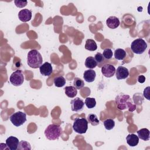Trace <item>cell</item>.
I'll return each instance as SVG.
<instances>
[{
  "label": "cell",
  "mask_w": 150,
  "mask_h": 150,
  "mask_svg": "<svg viewBox=\"0 0 150 150\" xmlns=\"http://www.w3.org/2000/svg\"><path fill=\"white\" fill-rule=\"evenodd\" d=\"M115 103L120 110L128 108L129 111L132 112L136 109V104H134L130 96L124 93H120L115 98Z\"/></svg>",
  "instance_id": "cell-1"
},
{
  "label": "cell",
  "mask_w": 150,
  "mask_h": 150,
  "mask_svg": "<svg viewBox=\"0 0 150 150\" xmlns=\"http://www.w3.org/2000/svg\"><path fill=\"white\" fill-rule=\"evenodd\" d=\"M43 58L39 51L36 49L30 50L28 53L27 63L33 69L39 68L42 64Z\"/></svg>",
  "instance_id": "cell-2"
},
{
  "label": "cell",
  "mask_w": 150,
  "mask_h": 150,
  "mask_svg": "<svg viewBox=\"0 0 150 150\" xmlns=\"http://www.w3.org/2000/svg\"><path fill=\"white\" fill-rule=\"evenodd\" d=\"M62 134V128L59 125L50 124L45 130V135L49 140L58 139Z\"/></svg>",
  "instance_id": "cell-3"
},
{
  "label": "cell",
  "mask_w": 150,
  "mask_h": 150,
  "mask_svg": "<svg viewBox=\"0 0 150 150\" xmlns=\"http://www.w3.org/2000/svg\"><path fill=\"white\" fill-rule=\"evenodd\" d=\"M73 130L80 134H84L88 129V121L84 118H75L73 124Z\"/></svg>",
  "instance_id": "cell-4"
},
{
  "label": "cell",
  "mask_w": 150,
  "mask_h": 150,
  "mask_svg": "<svg viewBox=\"0 0 150 150\" xmlns=\"http://www.w3.org/2000/svg\"><path fill=\"white\" fill-rule=\"evenodd\" d=\"M147 48V43L142 38H138L134 40L131 44V49L133 53L141 54H142Z\"/></svg>",
  "instance_id": "cell-5"
},
{
  "label": "cell",
  "mask_w": 150,
  "mask_h": 150,
  "mask_svg": "<svg viewBox=\"0 0 150 150\" xmlns=\"http://www.w3.org/2000/svg\"><path fill=\"white\" fill-rule=\"evenodd\" d=\"M9 120L15 126L19 127L26 121V114L22 111H17L10 116Z\"/></svg>",
  "instance_id": "cell-6"
},
{
  "label": "cell",
  "mask_w": 150,
  "mask_h": 150,
  "mask_svg": "<svg viewBox=\"0 0 150 150\" xmlns=\"http://www.w3.org/2000/svg\"><path fill=\"white\" fill-rule=\"evenodd\" d=\"M11 83L14 86H20L24 81V76L21 70H16L13 71L9 77Z\"/></svg>",
  "instance_id": "cell-7"
},
{
  "label": "cell",
  "mask_w": 150,
  "mask_h": 150,
  "mask_svg": "<svg viewBox=\"0 0 150 150\" xmlns=\"http://www.w3.org/2000/svg\"><path fill=\"white\" fill-rule=\"evenodd\" d=\"M71 105V110L74 112H79L83 110L84 105L83 100L79 97H76L72 100L70 102Z\"/></svg>",
  "instance_id": "cell-8"
},
{
  "label": "cell",
  "mask_w": 150,
  "mask_h": 150,
  "mask_svg": "<svg viewBox=\"0 0 150 150\" xmlns=\"http://www.w3.org/2000/svg\"><path fill=\"white\" fill-rule=\"evenodd\" d=\"M115 67L110 64H106L101 67V73L106 77H112L115 73Z\"/></svg>",
  "instance_id": "cell-9"
},
{
  "label": "cell",
  "mask_w": 150,
  "mask_h": 150,
  "mask_svg": "<svg viewBox=\"0 0 150 150\" xmlns=\"http://www.w3.org/2000/svg\"><path fill=\"white\" fill-rule=\"evenodd\" d=\"M18 18L23 22L29 21L32 18V11L28 9H22L18 13Z\"/></svg>",
  "instance_id": "cell-10"
},
{
  "label": "cell",
  "mask_w": 150,
  "mask_h": 150,
  "mask_svg": "<svg viewBox=\"0 0 150 150\" xmlns=\"http://www.w3.org/2000/svg\"><path fill=\"white\" fill-rule=\"evenodd\" d=\"M39 71L42 75L44 76H49L53 72L52 64L49 62H45L39 67Z\"/></svg>",
  "instance_id": "cell-11"
},
{
  "label": "cell",
  "mask_w": 150,
  "mask_h": 150,
  "mask_svg": "<svg viewBox=\"0 0 150 150\" xmlns=\"http://www.w3.org/2000/svg\"><path fill=\"white\" fill-rule=\"evenodd\" d=\"M116 73V78L118 80H122L127 78L129 76L128 70L122 66H120L117 67V69L115 70Z\"/></svg>",
  "instance_id": "cell-12"
},
{
  "label": "cell",
  "mask_w": 150,
  "mask_h": 150,
  "mask_svg": "<svg viewBox=\"0 0 150 150\" xmlns=\"http://www.w3.org/2000/svg\"><path fill=\"white\" fill-rule=\"evenodd\" d=\"M19 143V139L16 137L13 136H11L6 139V145L11 150H16Z\"/></svg>",
  "instance_id": "cell-13"
},
{
  "label": "cell",
  "mask_w": 150,
  "mask_h": 150,
  "mask_svg": "<svg viewBox=\"0 0 150 150\" xmlns=\"http://www.w3.org/2000/svg\"><path fill=\"white\" fill-rule=\"evenodd\" d=\"M120 20L119 19L114 16H111L108 18L106 20L107 26L112 29H114L117 28L120 25Z\"/></svg>",
  "instance_id": "cell-14"
},
{
  "label": "cell",
  "mask_w": 150,
  "mask_h": 150,
  "mask_svg": "<svg viewBox=\"0 0 150 150\" xmlns=\"http://www.w3.org/2000/svg\"><path fill=\"white\" fill-rule=\"evenodd\" d=\"M96 76V71L92 69H88L84 71L83 78L86 82L91 83L94 81Z\"/></svg>",
  "instance_id": "cell-15"
},
{
  "label": "cell",
  "mask_w": 150,
  "mask_h": 150,
  "mask_svg": "<svg viewBox=\"0 0 150 150\" xmlns=\"http://www.w3.org/2000/svg\"><path fill=\"white\" fill-rule=\"evenodd\" d=\"M126 141L127 144L130 146H135L139 142V138L134 134H128L126 137Z\"/></svg>",
  "instance_id": "cell-16"
},
{
  "label": "cell",
  "mask_w": 150,
  "mask_h": 150,
  "mask_svg": "<svg viewBox=\"0 0 150 150\" xmlns=\"http://www.w3.org/2000/svg\"><path fill=\"white\" fill-rule=\"evenodd\" d=\"M139 139L144 141H148L149 139V131L147 128H142L137 131Z\"/></svg>",
  "instance_id": "cell-17"
},
{
  "label": "cell",
  "mask_w": 150,
  "mask_h": 150,
  "mask_svg": "<svg viewBox=\"0 0 150 150\" xmlns=\"http://www.w3.org/2000/svg\"><path fill=\"white\" fill-rule=\"evenodd\" d=\"M64 92L66 95L69 98H74L77 95V88L74 86H66L64 88Z\"/></svg>",
  "instance_id": "cell-18"
},
{
  "label": "cell",
  "mask_w": 150,
  "mask_h": 150,
  "mask_svg": "<svg viewBox=\"0 0 150 150\" xmlns=\"http://www.w3.org/2000/svg\"><path fill=\"white\" fill-rule=\"evenodd\" d=\"M85 49L89 51H95L97 49V45L95 40L91 39H87L85 44Z\"/></svg>",
  "instance_id": "cell-19"
},
{
  "label": "cell",
  "mask_w": 150,
  "mask_h": 150,
  "mask_svg": "<svg viewBox=\"0 0 150 150\" xmlns=\"http://www.w3.org/2000/svg\"><path fill=\"white\" fill-rule=\"evenodd\" d=\"M97 63L94 57L89 56L86 58L85 61V66L87 68H88L90 69H93L95 68L97 66Z\"/></svg>",
  "instance_id": "cell-20"
},
{
  "label": "cell",
  "mask_w": 150,
  "mask_h": 150,
  "mask_svg": "<svg viewBox=\"0 0 150 150\" xmlns=\"http://www.w3.org/2000/svg\"><path fill=\"white\" fill-rule=\"evenodd\" d=\"M126 56V52L122 49H117L114 51V57L115 59L118 60H122Z\"/></svg>",
  "instance_id": "cell-21"
},
{
  "label": "cell",
  "mask_w": 150,
  "mask_h": 150,
  "mask_svg": "<svg viewBox=\"0 0 150 150\" xmlns=\"http://www.w3.org/2000/svg\"><path fill=\"white\" fill-rule=\"evenodd\" d=\"M88 123L91 124L93 126H96L99 124L100 121L97 118V116L94 114H89L87 116Z\"/></svg>",
  "instance_id": "cell-22"
},
{
  "label": "cell",
  "mask_w": 150,
  "mask_h": 150,
  "mask_svg": "<svg viewBox=\"0 0 150 150\" xmlns=\"http://www.w3.org/2000/svg\"><path fill=\"white\" fill-rule=\"evenodd\" d=\"M53 82L56 87H62L65 85L66 80L63 76H59L54 79Z\"/></svg>",
  "instance_id": "cell-23"
},
{
  "label": "cell",
  "mask_w": 150,
  "mask_h": 150,
  "mask_svg": "<svg viewBox=\"0 0 150 150\" xmlns=\"http://www.w3.org/2000/svg\"><path fill=\"white\" fill-rule=\"evenodd\" d=\"M84 104L88 108H93L96 105V101L94 98L92 97H87L85 100Z\"/></svg>",
  "instance_id": "cell-24"
},
{
  "label": "cell",
  "mask_w": 150,
  "mask_h": 150,
  "mask_svg": "<svg viewBox=\"0 0 150 150\" xmlns=\"http://www.w3.org/2000/svg\"><path fill=\"white\" fill-rule=\"evenodd\" d=\"M103 124L106 129L111 130L114 128L115 126V122L112 119L109 118L104 120L103 122Z\"/></svg>",
  "instance_id": "cell-25"
},
{
  "label": "cell",
  "mask_w": 150,
  "mask_h": 150,
  "mask_svg": "<svg viewBox=\"0 0 150 150\" xmlns=\"http://www.w3.org/2000/svg\"><path fill=\"white\" fill-rule=\"evenodd\" d=\"M18 149L19 150H30L31 149V146L30 144L25 141H21L19 143V145L18 147Z\"/></svg>",
  "instance_id": "cell-26"
},
{
  "label": "cell",
  "mask_w": 150,
  "mask_h": 150,
  "mask_svg": "<svg viewBox=\"0 0 150 150\" xmlns=\"http://www.w3.org/2000/svg\"><path fill=\"white\" fill-rule=\"evenodd\" d=\"M73 86L77 89L80 90L84 87V81L81 79L79 77H75L73 81Z\"/></svg>",
  "instance_id": "cell-27"
},
{
  "label": "cell",
  "mask_w": 150,
  "mask_h": 150,
  "mask_svg": "<svg viewBox=\"0 0 150 150\" xmlns=\"http://www.w3.org/2000/svg\"><path fill=\"white\" fill-rule=\"evenodd\" d=\"M102 54L105 59L110 60L112 58L113 53L112 50L110 48H106L103 50V53Z\"/></svg>",
  "instance_id": "cell-28"
},
{
  "label": "cell",
  "mask_w": 150,
  "mask_h": 150,
  "mask_svg": "<svg viewBox=\"0 0 150 150\" xmlns=\"http://www.w3.org/2000/svg\"><path fill=\"white\" fill-rule=\"evenodd\" d=\"M94 59H95L96 61L97 62V64H100L104 61V58L103 54L100 52H98L95 54Z\"/></svg>",
  "instance_id": "cell-29"
},
{
  "label": "cell",
  "mask_w": 150,
  "mask_h": 150,
  "mask_svg": "<svg viewBox=\"0 0 150 150\" xmlns=\"http://www.w3.org/2000/svg\"><path fill=\"white\" fill-rule=\"evenodd\" d=\"M14 3H15L16 6H17L18 8H23V7H25L27 5L28 1H17V0H15V1H14Z\"/></svg>",
  "instance_id": "cell-30"
},
{
  "label": "cell",
  "mask_w": 150,
  "mask_h": 150,
  "mask_svg": "<svg viewBox=\"0 0 150 150\" xmlns=\"http://www.w3.org/2000/svg\"><path fill=\"white\" fill-rule=\"evenodd\" d=\"M149 87H146L144 90V96L148 100H149Z\"/></svg>",
  "instance_id": "cell-31"
},
{
  "label": "cell",
  "mask_w": 150,
  "mask_h": 150,
  "mask_svg": "<svg viewBox=\"0 0 150 150\" xmlns=\"http://www.w3.org/2000/svg\"><path fill=\"white\" fill-rule=\"evenodd\" d=\"M138 81L140 83H143L145 81V77L143 75H140L138 77Z\"/></svg>",
  "instance_id": "cell-32"
}]
</instances>
